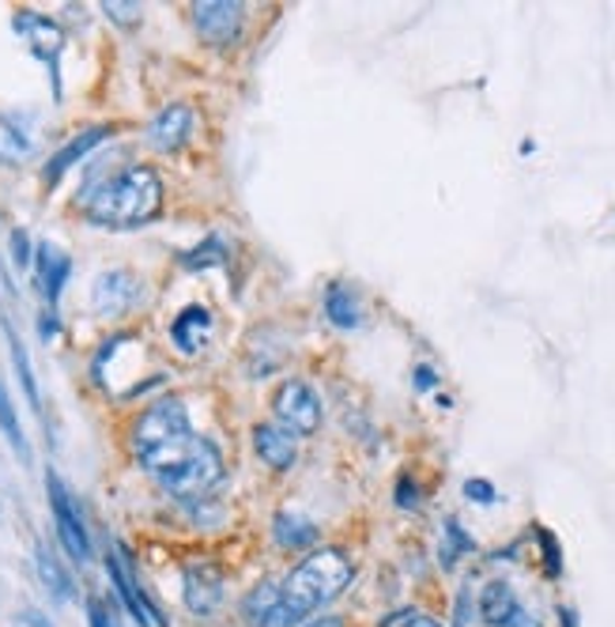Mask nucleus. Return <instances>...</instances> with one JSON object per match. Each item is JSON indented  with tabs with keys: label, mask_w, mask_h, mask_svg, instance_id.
<instances>
[{
	"label": "nucleus",
	"mask_w": 615,
	"mask_h": 627,
	"mask_svg": "<svg viewBox=\"0 0 615 627\" xmlns=\"http://www.w3.org/2000/svg\"><path fill=\"white\" fill-rule=\"evenodd\" d=\"M80 208L88 224L125 231V227L151 224L162 208V178L144 163H133L125 171L102 178L80 197Z\"/></svg>",
	"instance_id": "nucleus-1"
},
{
	"label": "nucleus",
	"mask_w": 615,
	"mask_h": 627,
	"mask_svg": "<svg viewBox=\"0 0 615 627\" xmlns=\"http://www.w3.org/2000/svg\"><path fill=\"white\" fill-rule=\"evenodd\" d=\"M355 567L340 548H314L310 556L284 579V601H280V620L276 627H295L321 605L337 601L340 593L352 586Z\"/></svg>",
	"instance_id": "nucleus-2"
},
{
	"label": "nucleus",
	"mask_w": 615,
	"mask_h": 627,
	"mask_svg": "<svg viewBox=\"0 0 615 627\" xmlns=\"http://www.w3.org/2000/svg\"><path fill=\"white\" fill-rule=\"evenodd\" d=\"M193 438L196 435H193V423L182 397H159V401H151L148 409L133 420V431H129V446L136 461H140L151 477L167 472L178 457L190 451Z\"/></svg>",
	"instance_id": "nucleus-3"
},
{
	"label": "nucleus",
	"mask_w": 615,
	"mask_h": 627,
	"mask_svg": "<svg viewBox=\"0 0 615 627\" xmlns=\"http://www.w3.org/2000/svg\"><path fill=\"white\" fill-rule=\"evenodd\" d=\"M156 480L167 495L182 499V503H196V499H204L219 480H224V454H219V446L212 443V438L196 435L190 443V451L178 457L167 472H159Z\"/></svg>",
	"instance_id": "nucleus-4"
},
{
	"label": "nucleus",
	"mask_w": 615,
	"mask_h": 627,
	"mask_svg": "<svg viewBox=\"0 0 615 627\" xmlns=\"http://www.w3.org/2000/svg\"><path fill=\"white\" fill-rule=\"evenodd\" d=\"M46 495H49V514H54L57 525V540L76 563H88L91 559V537H88V525H83V514L76 506L72 491L65 488V480L57 472H46Z\"/></svg>",
	"instance_id": "nucleus-5"
},
{
	"label": "nucleus",
	"mask_w": 615,
	"mask_h": 627,
	"mask_svg": "<svg viewBox=\"0 0 615 627\" xmlns=\"http://www.w3.org/2000/svg\"><path fill=\"white\" fill-rule=\"evenodd\" d=\"M12 27H15V35L27 42L31 54L49 69V76H54V91H57V99H61V54H65L61 23L49 20V15H42V12L23 8V12H15Z\"/></svg>",
	"instance_id": "nucleus-6"
},
{
	"label": "nucleus",
	"mask_w": 615,
	"mask_h": 627,
	"mask_svg": "<svg viewBox=\"0 0 615 627\" xmlns=\"http://www.w3.org/2000/svg\"><path fill=\"white\" fill-rule=\"evenodd\" d=\"M106 574H110V582H114L117 597H122L125 613H129L136 624L140 627H167V616H162L156 608V601L140 590V579H136V571H133V559L122 552V545L106 552Z\"/></svg>",
	"instance_id": "nucleus-7"
},
{
	"label": "nucleus",
	"mask_w": 615,
	"mask_h": 627,
	"mask_svg": "<svg viewBox=\"0 0 615 627\" xmlns=\"http://www.w3.org/2000/svg\"><path fill=\"white\" fill-rule=\"evenodd\" d=\"M272 409H276L284 428H292V435H314L321 428V397L314 394V386L298 383V378L276 389Z\"/></svg>",
	"instance_id": "nucleus-8"
},
{
	"label": "nucleus",
	"mask_w": 615,
	"mask_h": 627,
	"mask_svg": "<svg viewBox=\"0 0 615 627\" xmlns=\"http://www.w3.org/2000/svg\"><path fill=\"white\" fill-rule=\"evenodd\" d=\"M182 601L193 616H216L224 605V571L212 559H193L182 571Z\"/></svg>",
	"instance_id": "nucleus-9"
},
{
	"label": "nucleus",
	"mask_w": 615,
	"mask_h": 627,
	"mask_svg": "<svg viewBox=\"0 0 615 627\" xmlns=\"http://www.w3.org/2000/svg\"><path fill=\"white\" fill-rule=\"evenodd\" d=\"M140 295L144 287L136 273H129V269H110V273L95 276V284H91V307H95L99 318H122V314L136 310Z\"/></svg>",
	"instance_id": "nucleus-10"
},
{
	"label": "nucleus",
	"mask_w": 615,
	"mask_h": 627,
	"mask_svg": "<svg viewBox=\"0 0 615 627\" xmlns=\"http://www.w3.org/2000/svg\"><path fill=\"white\" fill-rule=\"evenodd\" d=\"M193 23L204 42L227 46V42H235L242 35L246 8L238 4V0H201V4H193Z\"/></svg>",
	"instance_id": "nucleus-11"
},
{
	"label": "nucleus",
	"mask_w": 615,
	"mask_h": 627,
	"mask_svg": "<svg viewBox=\"0 0 615 627\" xmlns=\"http://www.w3.org/2000/svg\"><path fill=\"white\" fill-rule=\"evenodd\" d=\"M68 276H72V258H68L61 246L57 242L34 246V287H38L42 299H46V310H57Z\"/></svg>",
	"instance_id": "nucleus-12"
},
{
	"label": "nucleus",
	"mask_w": 615,
	"mask_h": 627,
	"mask_svg": "<svg viewBox=\"0 0 615 627\" xmlns=\"http://www.w3.org/2000/svg\"><path fill=\"white\" fill-rule=\"evenodd\" d=\"M480 620L487 627H536L533 616L521 608L514 586L506 579H494L487 582L480 593Z\"/></svg>",
	"instance_id": "nucleus-13"
},
{
	"label": "nucleus",
	"mask_w": 615,
	"mask_h": 627,
	"mask_svg": "<svg viewBox=\"0 0 615 627\" xmlns=\"http://www.w3.org/2000/svg\"><path fill=\"white\" fill-rule=\"evenodd\" d=\"M193 129H196L193 110L185 103H170V106H162L156 117H151L148 140H151V148H159V151H182L185 144H190Z\"/></svg>",
	"instance_id": "nucleus-14"
},
{
	"label": "nucleus",
	"mask_w": 615,
	"mask_h": 627,
	"mask_svg": "<svg viewBox=\"0 0 615 627\" xmlns=\"http://www.w3.org/2000/svg\"><path fill=\"white\" fill-rule=\"evenodd\" d=\"M110 137H114V125H91V129L76 133V137L68 140L65 148H57V156H49V163H46V182L57 185L68 171H72L76 163H83V159H88L91 151H95L99 144L110 140Z\"/></svg>",
	"instance_id": "nucleus-15"
},
{
	"label": "nucleus",
	"mask_w": 615,
	"mask_h": 627,
	"mask_svg": "<svg viewBox=\"0 0 615 627\" xmlns=\"http://www.w3.org/2000/svg\"><path fill=\"white\" fill-rule=\"evenodd\" d=\"M253 451H258L261 461L276 472L295 469V461H298L295 435L287 428H280V423H258V428H253Z\"/></svg>",
	"instance_id": "nucleus-16"
},
{
	"label": "nucleus",
	"mask_w": 615,
	"mask_h": 627,
	"mask_svg": "<svg viewBox=\"0 0 615 627\" xmlns=\"http://www.w3.org/2000/svg\"><path fill=\"white\" fill-rule=\"evenodd\" d=\"M280 601H284V582L276 579H261L258 586L242 597L238 613L250 627H276L280 620Z\"/></svg>",
	"instance_id": "nucleus-17"
},
{
	"label": "nucleus",
	"mask_w": 615,
	"mask_h": 627,
	"mask_svg": "<svg viewBox=\"0 0 615 627\" xmlns=\"http://www.w3.org/2000/svg\"><path fill=\"white\" fill-rule=\"evenodd\" d=\"M208 333H212V314L204 307H185L174 318V326H170V341H174V349L185 355L201 352L204 341H208Z\"/></svg>",
	"instance_id": "nucleus-18"
},
{
	"label": "nucleus",
	"mask_w": 615,
	"mask_h": 627,
	"mask_svg": "<svg viewBox=\"0 0 615 627\" xmlns=\"http://www.w3.org/2000/svg\"><path fill=\"white\" fill-rule=\"evenodd\" d=\"M34 567H38V579L42 586L49 590V597L61 601V605H68V601L76 597V582L72 574H68V567L57 559V552L49 545H34Z\"/></svg>",
	"instance_id": "nucleus-19"
},
{
	"label": "nucleus",
	"mask_w": 615,
	"mask_h": 627,
	"mask_svg": "<svg viewBox=\"0 0 615 627\" xmlns=\"http://www.w3.org/2000/svg\"><path fill=\"white\" fill-rule=\"evenodd\" d=\"M272 540H276L280 548H287V552H295V548H314L318 545V525L303 518V514L280 511L276 518H272Z\"/></svg>",
	"instance_id": "nucleus-20"
},
{
	"label": "nucleus",
	"mask_w": 615,
	"mask_h": 627,
	"mask_svg": "<svg viewBox=\"0 0 615 627\" xmlns=\"http://www.w3.org/2000/svg\"><path fill=\"white\" fill-rule=\"evenodd\" d=\"M324 318L332 321L337 329H358L363 326V307H358V295L348 284H332L324 292Z\"/></svg>",
	"instance_id": "nucleus-21"
},
{
	"label": "nucleus",
	"mask_w": 615,
	"mask_h": 627,
	"mask_svg": "<svg viewBox=\"0 0 615 627\" xmlns=\"http://www.w3.org/2000/svg\"><path fill=\"white\" fill-rule=\"evenodd\" d=\"M4 337H8V352H12V363H15V375H20V383H23V394H27L31 409L42 412V397H38V383H34V371H31V355H27V349H23L20 333H15L8 321H4Z\"/></svg>",
	"instance_id": "nucleus-22"
},
{
	"label": "nucleus",
	"mask_w": 615,
	"mask_h": 627,
	"mask_svg": "<svg viewBox=\"0 0 615 627\" xmlns=\"http://www.w3.org/2000/svg\"><path fill=\"white\" fill-rule=\"evenodd\" d=\"M442 533H446V540H442V552H439V559H442V571H454L460 556L476 552V540L468 537L465 529H460V522H457V518H449L446 525H442Z\"/></svg>",
	"instance_id": "nucleus-23"
},
{
	"label": "nucleus",
	"mask_w": 615,
	"mask_h": 627,
	"mask_svg": "<svg viewBox=\"0 0 615 627\" xmlns=\"http://www.w3.org/2000/svg\"><path fill=\"white\" fill-rule=\"evenodd\" d=\"M27 156H31V140L23 137V133L15 129L12 122H4V117H0V163H4V167H20Z\"/></svg>",
	"instance_id": "nucleus-24"
},
{
	"label": "nucleus",
	"mask_w": 615,
	"mask_h": 627,
	"mask_svg": "<svg viewBox=\"0 0 615 627\" xmlns=\"http://www.w3.org/2000/svg\"><path fill=\"white\" fill-rule=\"evenodd\" d=\"M0 431H4V438H8V443H12V451H15V454H20V457H31L27 435H23L20 417H15L12 401H8V394H4V386H0Z\"/></svg>",
	"instance_id": "nucleus-25"
},
{
	"label": "nucleus",
	"mask_w": 615,
	"mask_h": 627,
	"mask_svg": "<svg viewBox=\"0 0 615 627\" xmlns=\"http://www.w3.org/2000/svg\"><path fill=\"white\" fill-rule=\"evenodd\" d=\"M224 261H227V250H224V242H219L216 235L182 253V265L185 269H212V265H224Z\"/></svg>",
	"instance_id": "nucleus-26"
},
{
	"label": "nucleus",
	"mask_w": 615,
	"mask_h": 627,
	"mask_svg": "<svg viewBox=\"0 0 615 627\" xmlns=\"http://www.w3.org/2000/svg\"><path fill=\"white\" fill-rule=\"evenodd\" d=\"M536 537H540L544 574H548L551 582H559L562 579V548H559V540H555L551 529H536Z\"/></svg>",
	"instance_id": "nucleus-27"
},
{
	"label": "nucleus",
	"mask_w": 615,
	"mask_h": 627,
	"mask_svg": "<svg viewBox=\"0 0 615 627\" xmlns=\"http://www.w3.org/2000/svg\"><path fill=\"white\" fill-rule=\"evenodd\" d=\"M102 12H106L117 27H136V23H140V4H133V0H106Z\"/></svg>",
	"instance_id": "nucleus-28"
},
{
	"label": "nucleus",
	"mask_w": 615,
	"mask_h": 627,
	"mask_svg": "<svg viewBox=\"0 0 615 627\" xmlns=\"http://www.w3.org/2000/svg\"><path fill=\"white\" fill-rule=\"evenodd\" d=\"M465 499H472V503H483V506H491L494 499H499V491H494L491 480H480V477H472V480H465Z\"/></svg>",
	"instance_id": "nucleus-29"
},
{
	"label": "nucleus",
	"mask_w": 615,
	"mask_h": 627,
	"mask_svg": "<svg viewBox=\"0 0 615 627\" xmlns=\"http://www.w3.org/2000/svg\"><path fill=\"white\" fill-rule=\"evenodd\" d=\"M88 624L91 627H117L114 608H110L102 597H88Z\"/></svg>",
	"instance_id": "nucleus-30"
},
{
	"label": "nucleus",
	"mask_w": 615,
	"mask_h": 627,
	"mask_svg": "<svg viewBox=\"0 0 615 627\" xmlns=\"http://www.w3.org/2000/svg\"><path fill=\"white\" fill-rule=\"evenodd\" d=\"M397 506H400V511H412V506H420V485H415L412 477L397 480Z\"/></svg>",
	"instance_id": "nucleus-31"
},
{
	"label": "nucleus",
	"mask_w": 615,
	"mask_h": 627,
	"mask_svg": "<svg viewBox=\"0 0 615 627\" xmlns=\"http://www.w3.org/2000/svg\"><path fill=\"white\" fill-rule=\"evenodd\" d=\"M12 258H15V265H31L34 261V253H31V242H27V231L23 227H15L12 231Z\"/></svg>",
	"instance_id": "nucleus-32"
},
{
	"label": "nucleus",
	"mask_w": 615,
	"mask_h": 627,
	"mask_svg": "<svg viewBox=\"0 0 615 627\" xmlns=\"http://www.w3.org/2000/svg\"><path fill=\"white\" fill-rule=\"evenodd\" d=\"M12 627H54L46 613H38V608H23V613H15Z\"/></svg>",
	"instance_id": "nucleus-33"
},
{
	"label": "nucleus",
	"mask_w": 615,
	"mask_h": 627,
	"mask_svg": "<svg viewBox=\"0 0 615 627\" xmlns=\"http://www.w3.org/2000/svg\"><path fill=\"white\" fill-rule=\"evenodd\" d=\"M468 597H472V590L460 586V593H457V627H465L468 624V613H472V608H468Z\"/></svg>",
	"instance_id": "nucleus-34"
},
{
	"label": "nucleus",
	"mask_w": 615,
	"mask_h": 627,
	"mask_svg": "<svg viewBox=\"0 0 615 627\" xmlns=\"http://www.w3.org/2000/svg\"><path fill=\"white\" fill-rule=\"evenodd\" d=\"M434 386H439L434 367H415V389H434Z\"/></svg>",
	"instance_id": "nucleus-35"
},
{
	"label": "nucleus",
	"mask_w": 615,
	"mask_h": 627,
	"mask_svg": "<svg viewBox=\"0 0 615 627\" xmlns=\"http://www.w3.org/2000/svg\"><path fill=\"white\" fill-rule=\"evenodd\" d=\"M405 627H442V624L434 620V616H423V613H415V608H412V613L405 616Z\"/></svg>",
	"instance_id": "nucleus-36"
},
{
	"label": "nucleus",
	"mask_w": 615,
	"mask_h": 627,
	"mask_svg": "<svg viewBox=\"0 0 615 627\" xmlns=\"http://www.w3.org/2000/svg\"><path fill=\"white\" fill-rule=\"evenodd\" d=\"M559 624H562V627H578V616L570 613L567 605H559Z\"/></svg>",
	"instance_id": "nucleus-37"
},
{
	"label": "nucleus",
	"mask_w": 615,
	"mask_h": 627,
	"mask_svg": "<svg viewBox=\"0 0 615 627\" xmlns=\"http://www.w3.org/2000/svg\"><path fill=\"white\" fill-rule=\"evenodd\" d=\"M306 627H344V620H340V616H321V620H314Z\"/></svg>",
	"instance_id": "nucleus-38"
}]
</instances>
